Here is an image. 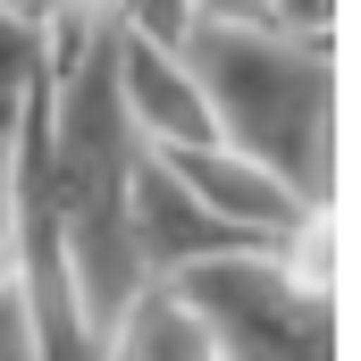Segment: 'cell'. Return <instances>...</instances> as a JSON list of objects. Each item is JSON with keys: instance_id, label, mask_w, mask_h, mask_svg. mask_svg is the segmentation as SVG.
<instances>
[{"instance_id": "obj_1", "label": "cell", "mask_w": 361, "mask_h": 361, "mask_svg": "<svg viewBox=\"0 0 361 361\" xmlns=\"http://www.w3.org/2000/svg\"><path fill=\"white\" fill-rule=\"evenodd\" d=\"M227 152L269 169L302 210L336 202V51L277 25H193L177 51Z\"/></svg>"}, {"instance_id": "obj_2", "label": "cell", "mask_w": 361, "mask_h": 361, "mask_svg": "<svg viewBox=\"0 0 361 361\" xmlns=\"http://www.w3.org/2000/svg\"><path fill=\"white\" fill-rule=\"evenodd\" d=\"M219 361H336V294H302L269 244L160 277Z\"/></svg>"}, {"instance_id": "obj_3", "label": "cell", "mask_w": 361, "mask_h": 361, "mask_svg": "<svg viewBox=\"0 0 361 361\" xmlns=\"http://www.w3.org/2000/svg\"><path fill=\"white\" fill-rule=\"evenodd\" d=\"M126 235H135V269L143 277H177L202 261H227V252H252V235L219 227L193 193H185L160 160L135 152V185H126Z\"/></svg>"}, {"instance_id": "obj_4", "label": "cell", "mask_w": 361, "mask_h": 361, "mask_svg": "<svg viewBox=\"0 0 361 361\" xmlns=\"http://www.w3.org/2000/svg\"><path fill=\"white\" fill-rule=\"evenodd\" d=\"M118 118H126L135 152H193V143H219L193 68H185L177 51H143V42H126V34H118Z\"/></svg>"}, {"instance_id": "obj_5", "label": "cell", "mask_w": 361, "mask_h": 361, "mask_svg": "<svg viewBox=\"0 0 361 361\" xmlns=\"http://www.w3.org/2000/svg\"><path fill=\"white\" fill-rule=\"evenodd\" d=\"M143 160H160L169 177L219 219V227H235V235H252V244H277L294 219H302V202L269 177V169H252L244 152H227V143H193V152H143Z\"/></svg>"}, {"instance_id": "obj_6", "label": "cell", "mask_w": 361, "mask_h": 361, "mask_svg": "<svg viewBox=\"0 0 361 361\" xmlns=\"http://www.w3.org/2000/svg\"><path fill=\"white\" fill-rule=\"evenodd\" d=\"M92 361H219V353H210V336L193 328V311L152 277V286H135V302L109 319V336H101Z\"/></svg>"}, {"instance_id": "obj_7", "label": "cell", "mask_w": 361, "mask_h": 361, "mask_svg": "<svg viewBox=\"0 0 361 361\" xmlns=\"http://www.w3.org/2000/svg\"><path fill=\"white\" fill-rule=\"evenodd\" d=\"M42 68H51V34H42V17H25L17 0H0V135L25 118V92L42 85Z\"/></svg>"}, {"instance_id": "obj_8", "label": "cell", "mask_w": 361, "mask_h": 361, "mask_svg": "<svg viewBox=\"0 0 361 361\" xmlns=\"http://www.w3.org/2000/svg\"><path fill=\"white\" fill-rule=\"evenodd\" d=\"M109 25L143 51H185L193 42V0H109Z\"/></svg>"}, {"instance_id": "obj_9", "label": "cell", "mask_w": 361, "mask_h": 361, "mask_svg": "<svg viewBox=\"0 0 361 361\" xmlns=\"http://www.w3.org/2000/svg\"><path fill=\"white\" fill-rule=\"evenodd\" d=\"M193 25H269V0H193Z\"/></svg>"}, {"instance_id": "obj_10", "label": "cell", "mask_w": 361, "mask_h": 361, "mask_svg": "<svg viewBox=\"0 0 361 361\" xmlns=\"http://www.w3.org/2000/svg\"><path fill=\"white\" fill-rule=\"evenodd\" d=\"M0 361H34V328H25V294L0 302Z\"/></svg>"}, {"instance_id": "obj_11", "label": "cell", "mask_w": 361, "mask_h": 361, "mask_svg": "<svg viewBox=\"0 0 361 361\" xmlns=\"http://www.w3.org/2000/svg\"><path fill=\"white\" fill-rule=\"evenodd\" d=\"M17 227V126L0 135V235Z\"/></svg>"}, {"instance_id": "obj_12", "label": "cell", "mask_w": 361, "mask_h": 361, "mask_svg": "<svg viewBox=\"0 0 361 361\" xmlns=\"http://www.w3.org/2000/svg\"><path fill=\"white\" fill-rule=\"evenodd\" d=\"M17 294H25V277H17V244L0 235V302H17Z\"/></svg>"}]
</instances>
